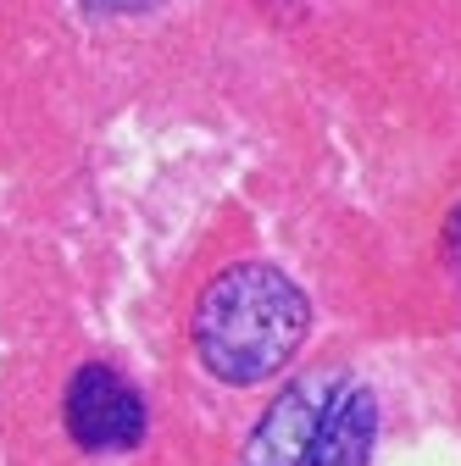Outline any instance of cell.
<instances>
[{"instance_id":"obj_1","label":"cell","mask_w":461,"mask_h":466,"mask_svg":"<svg viewBox=\"0 0 461 466\" xmlns=\"http://www.w3.org/2000/svg\"><path fill=\"white\" fill-rule=\"evenodd\" d=\"M195 356L217 383H267L295 361L312 333V306L295 278L267 261H240L206 283L195 306Z\"/></svg>"},{"instance_id":"obj_2","label":"cell","mask_w":461,"mask_h":466,"mask_svg":"<svg viewBox=\"0 0 461 466\" xmlns=\"http://www.w3.org/2000/svg\"><path fill=\"white\" fill-rule=\"evenodd\" d=\"M62 422L73 433L78 450H95V455H118V450H134L145 439V400L139 389L106 361H89L73 372L67 383V400H62Z\"/></svg>"},{"instance_id":"obj_3","label":"cell","mask_w":461,"mask_h":466,"mask_svg":"<svg viewBox=\"0 0 461 466\" xmlns=\"http://www.w3.org/2000/svg\"><path fill=\"white\" fill-rule=\"evenodd\" d=\"M339 378L344 372H306V378H295L283 389L261 411V422H256V433L245 444V466H306L317 417H323V405H328Z\"/></svg>"},{"instance_id":"obj_4","label":"cell","mask_w":461,"mask_h":466,"mask_svg":"<svg viewBox=\"0 0 461 466\" xmlns=\"http://www.w3.org/2000/svg\"><path fill=\"white\" fill-rule=\"evenodd\" d=\"M373 439H378V400H373V389L356 383V378H339L328 405H323V417H317L306 466H367Z\"/></svg>"},{"instance_id":"obj_5","label":"cell","mask_w":461,"mask_h":466,"mask_svg":"<svg viewBox=\"0 0 461 466\" xmlns=\"http://www.w3.org/2000/svg\"><path fill=\"white\" fill-rule=\"evenodd\" d=\"M89 12H100V17H139V12H150V6H161V0H84Z\"/></svg>"}]
</instances>
